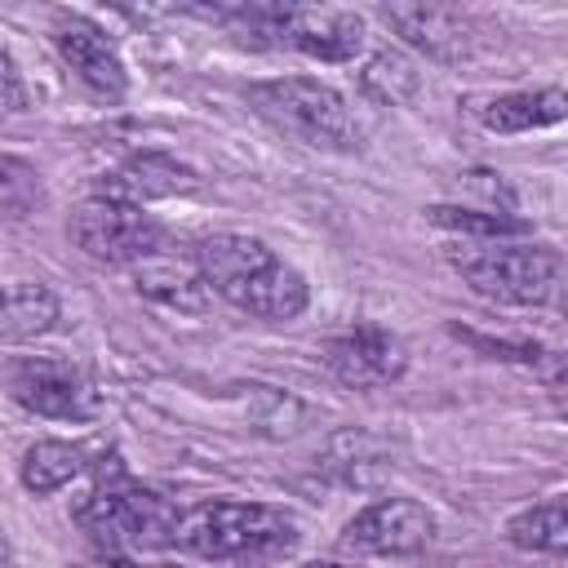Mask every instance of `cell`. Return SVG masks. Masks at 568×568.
I'll list each match as a JSON object with an SVG mask.
<instances>
[{
    "mask_svg": "<svg viewBox=\"0 0 568 568\" xmlns=\"http://www.w3.org/2000/svg\"><path fill=\"white\" fill-rule=\"evenodd\" d=\"M195 186H200L195 169L178 164V160L164 155V151H138V155H129L124 164H115L111 173H102L98 195L120 200V204H138V209H142L146 200L186 195V191H195Z\"/></svg>",
    "mask_w": 568,
    "mask_h": 568,
    "instance_id": "obj_13",
    "label": "cell"
},
{
    "mask_svg": "<svg viewBox=\"0 0 568 568\" xmlns=\"http://www.w3.org/2000/svg\"><path fill=\"white\" fill-rule=\"evenodd\" d=\"M297 537V524L280 506L262 501H204L182 515L178 541L182 550L200 559H244V555H266L284 550Z\"/></svg>",
    "mask_w": 568,
    "mask_h": 568,
    "instance_id": "obj_3",
    "label": "cell"
},
{
    "mask_svg": "<svg viewBox=\"0 0 568 568\" xmlns=\"http://www.w3.org/2000/svg\"><path fill=\"white\" fill-rule=\"evenodd\" d=\"M386 466H390L386 448H382L377 439H368V435H355V430L333 435L328 448H324V462H320V470H328V475H333L337 484H346V488H364V484L382 479Z\"/></svg>",
    "mask_w": 568,
    "mask_h": 568,
    "instance_id": "obj_16",
    "label": "cell"
},
{
    "mask_svg": "<svg viewBox=\"0 0 568 568\" xmlns=\"http://www.w3.org/2000/svg\"><path fill=\"white\" fill-rule=\"evenodd\" d=\"M75 524L102 550H155L178 541L182 515L173 510L169 497L138 488L129 479H111V484H98L75 506Z\"/></svg>",
    "mask_w": 568,
    "mask_h": 568,
    "instance_id": "obj_4",
    "label": "cell"
},
{
    "mask_svg": "<svg viewBox=\"0 0 568 568\" xmlns=\"http://www.w3.org/2000/svg\"><path fill=\"white\" fill-rule=\"evenodd\" d=\"M133 284L142 297L178 311V315H204L213 306V288L200 271V262H173V257H146L142 266H133Z\"/></svg>",
    "mask_w": 568,
    "mask_h": 568,
    "instance_id": "obj_14",
    "label": "cell"
},
{
    "mask_svg": "<svg viewBox=\"0 0 568 568\" xmlns=\"http://www.w3.org/2000/svg\"><path fill=\"white\" fill-rule=\"evenodd\" d=\"M244 22L253 36H271V44H288L320 62H351L364 49V18L355 9L333 4H253L235 13H217Z\"/></svg>",
    "mask_w": 568,
    "mask_h": 568,
    "instance_id": "obj_6",
    "label": "cell"
},
{
    "mask_svg": "<svg viewBox=\"0 0 568 568\" xmlns=\"http://www.w3.org/2000/svg\"><path fill=\"white\" fill-rule=\"evenodd\" d=\"M359 84H364V93H373L377 102H404V98L417 89V71L408 67V58L382 49V53H373L368 67L359 71Z\"/></svg>",
    "mask_w": 568,
    "mask_h": 568,
    "instance_id": "obj_21",
    "label": "cell"
},
{
    "mask_svg": "<svg viewBox=\"0 0 568 568\" xmlns=\"http://www.w3.org/2000/svg\"><path fill=\"white\" fill-rule=\"evenodd\" d=\"M430 537H435V515L422 501H413V497H382V501L364 506L346 524L342 550L346 555H364V559L368 555H377V559H386V555H417V550L430 546Z\"/></svg>",
    "mask_w": 568,
    "mask_h": 568,
    "instance_id": "obj_9",
    "label": "cell"
},
{
    "mask_svg": "<svg viewBox=\"0 0 568 568\" xmlns=\"http://www.w3.org/2000/svg\"><path fill=\"white\" fill-rule=\"evenodd\" d=\"M302 568H342V564H302Z\"/></svg>",
    "mask_w": 568,
    "mask_h": 568,
    "instance_id": "obj_26",
    "label": "cell"
},
{
    "mask_svg": "<svg viewBox=\"0 0 568 568\" xmlns=\"http://www.w3.org/2000/svg\"><path fill=\"white\" fill-rule=\"evenodd\" d=\"M537 373L546 382V395L555 399V408L568 417V351H555V355H537Z\"/></svg>",
    "mask_w": 568,
    "mask_h": 568,
    "instance_id": "obj_23",
    "label": "cell"
},
{
    "mask_svg": "<svg viewBox=\"0 0 568 568\" xmlns=\"http://www.w3.org/2000/svg\"><path fill=\"white\" fill-rule=\"evenodd\" d=\"M382 22L413 49H422L435 62H462L475 53V18L448 4H382Z\"/></svg>",
    "mask_w": 568,
    "mask_h": 568,
    "instance_id": "obj_12",
    "label": "cell"
},
{
    "mask_svg": "<svg viewBox=\"0 0 568 568\" xmlns=\"http://www.w3.org/2000/svg\"><path fill=\"white\" fill-rule=\"evenodd\" d=\"M80 470H84V448L67 444V439H36L27 448V457H22V484L36 497L67 488Z\"/></svg>",
    "mask_w": 568,
    "mask_h": 568,
    "instance_id": "obj_19",
    "label": "cell"
},
{
    "mask_svg": "<svg viewBox=\"0 0 568 568\" xmlns=\"http://www.w3.org/2000/svg\"><path fill=\"white\" fill-rule=\"evenodd\" d=\"M195 262L217 297H226L231 306L257 320H297L306 311L311 297L306 280L288 262H280L271 244H262L257 235H240V231L204 235Z\"/></svg>",
    "mask_w": 568,
    "mask_h": 568,
    "instance_id": "obj_1",
    "label": "cell"
},
{
    "mask_svg": "<svg viewBox=\"0 0 568 568\" xmlns=\"http://www.w3.org/2000/svg\"><path fill=\"white\" fill-rule=\"evenodd\" d=\"M506 537L519 550H537V555H568V493L537 501L528 510H519L506 524Z\"/></svg>",
    "mask_w": 568,
    "mask_h": 568,
    "instance_id": "obj_18",
    "label": "cell"
},
{
    "mask_svg": "<svg viewBox=\"0 0 568 568\" xmlns=\"http://www.w3.org/2000/svg\"><path fill=\"white\" fill-rule=\"evenodd\" d=\"M324 364L328 373L351 386V390H373V386H390L404 377L408 368V346L382 328V324H355L346 333H337L324 346Z\"/></svg>",
    "mask_w": 568,
    "mask_h": 568,
    "instance_id": "obj_10",
    "label": "cell"
},
{
    "mask_svg": "<svg viewBox=\"0 0 568 568\" xmlns=\"http://www.w3.org/2000/svg\"><path fill=\"white\" fill-rule=\"evenodd\" d=\"M155 568H173V564H155Z\"/></svg>",
    "mask_w": 568,
    "mask_h": 568,
    "instance_id": "obj_27",
    "label": "cell"
},
{
    "mask_svg": "<svg viewBox=\"0 0 568 568\" xmlns=\"http://www.w3.org/2000/svg\"><path fill=\"white\" fill-rule=\"evenodd\" d=\"M568 120V93L564 89H524V93H501L479 106V124L493 133H528Z\"/></svg>",
    "mask_w": 568,
    "mask_h": 568,
    "instance_id": "obj_15",
    "label": "cell"
},
{
    "mask_svg": "<svg viewBox=\"0 0 568 568\" xmlns=\"http://www.w3.org/2000/svg\"><path fill=\"white\" fill-rule=\"evenodd\" d=\"M426 217L444 231H457L462 240H506V235L524 231V222H515L506 213H484V209H462V204H435V209H426Z\"/></svg>",
    "mask_w": 568,
    "mask_h": 568,
    "instance_id": "obj_20",
    "label": "cell"
},
{
    "mask_svg": "<svg viewBox=\"0 0 568 568\" xmlns=\"http://www.w3.org/2000/svg\"><path fill=\"white\" fill-rule=\"evenodd\" d=\"M9 395L27 413H40V417H53V422H89V417L102 413L98 386L62 359H22V364H13Z\"/></svg>",
    "mask_w": 568,
    "mask_h": 568,
    "instance_id": "obj_8",
    "label": "cell"
},
{
    "mask_svg": "<svg viewBox=\"0 0 568 568\" xmlns=\"http://www.w3.org/2000/svg\"><path fill=\"white\" fill-rule=\"evenodd\" d=\"M36 195H40L36 169L22 164L18 155H4V160H0V204H4V213H9V217L36 213Z\"/></svg>",
    "mask_w": 568,
    "mask_h": 568,
    "instance_id": "obj_22",
    "label": "cell"
},
{
    "mask_svg": "<svg viewBox=\"0 0 568 568\" xmlns=\"http://www.w3.org/2000/svg\"><path fill=\"white\" fill-rule=\"evenodd\" d=\"M0 80H4V111H9V115L27 111V89H22V71H18V62H13V53H9V49L0 53Z\"/></svg>",
    "mask_w": 568,
    "mask_h": 568,
    "instance_id": "obj_24",
    "label": "cell"
},
{
    "mask_svg": "<svg viewBox=\"0 0 568 568\" xmlns=\"http://www.w3.org/2000/svg\"><path fill=\"white\" fill-rule=\"evenodd\" d=\"M248 98H253V106H257V115L266 124H275L280 133L297 138L302 146H315V151H351V146H359V124H355L351 102L324 80L284 75V80L253 84Z\"/></svg>",
    "mask_w": 568,
    "mask_h": 568,
    "instance_id": "obj_2",
    "label": "cell"
},
{
    "mask_svg": "<svg viewBox=\"0 0 568 568\" xmlns=\"http://www.w3.org/2000/svg\"><path fill=\"white\" fill-rule=\"evenodd\" d=\"M67 231L84 257L106 262V266H142L164 244V231L155 217H146L138 204H120L106 195L84 200L71 213Z\"/></svg>",
    "mask_w": 568,
    "mask_h": 568,
    "instance_id": "obj_7",
    "label": "cell"
},
{
    "mask_svg": "<svg viewBox=\"0 0 568 568\" xmlns=\"http://www.w3.org/2000/svg\"><path fill=\"white\" fill-rule=\"evenodd\" d=\"M58 320V293L40 280H18L4 293V342H31Z\"/></svg>",
    "mask_w": 568,
    "mask_h": 568,
    "instance_id": "obj_17",
    "label": "cell"
},
{
    "mask_svg": "<svg viewBox=\"0 0 568 568\" xmlns=\"http://www.w3.org/2000/svg\"><path fill=\"white\" fill-rule=\"evenodd\" d=\"M448 262L479 297L501 306L546 302L559 275V262L550 248L506 244V240H466L462 248H448Z\"/></svg>",
    "mask_w": 568,
    "mask_h": 568,
    "instance_id": "obj_5",
    "label": "cell"
},
{
    "mask_svg": "<svg viewBox=\"0 0 568 568\" xmlns=\"http://www.w3.org/2000/svg\"><path fill=\"white\" fill-rule=\"evenodd\" d=\"M53 49H58V58L71 67V75H75L93 98H106V102L124 98L129 75H124L120 49H115V40H111L98 22H89V18H80V13H62V18L53 22Z\"/></svg>",
    "mask_w": 568,
    "mask_h": 568,
    "instance_id": "obj_11",
    "label": "cell"
},
{
    "mask_svg": "<svg viewBox=\"0 0 568 568\" xmlns=\"http://www.w3.org/2000/svg\"><path fill=\"white\" fill-rule=\"evenodd\" d=\"M80 568H129V564H115V559H93V564H80Z\"/></svg>",
    "mask_w": 568,
    "mask_h": 568,
    "instance_id": "obj_25",
    "label": "cell"
}]
</instances>
